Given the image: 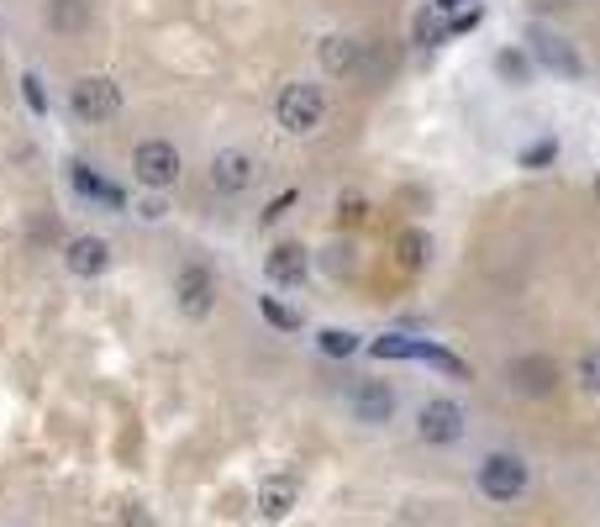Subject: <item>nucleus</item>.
Segmentation results:
<instances>
[{
    "mask_svg": "<svg viewBox=\"0 0 600 527\" xmlns=\"http://www.w3.org/2000/svg\"><path fill=\"white\" fill-rule=\"evenodd\" d=\"M327 117V90L311 80H290L280 90V101H274V122L290 132V138H311Z\"/></svg>",
    "mask_w": 600,
    "mask_h": 527,
    "instance_id": "1",
    "label": "nucleus"
},
{
    "mask_svg": "<svg viewBox=\"0 0 600 527\" xmlns=\"http://www.w3.org/2000/svg\"><path fill=\"white\" fill-rule=\"evenodd\" d=\"M69 111L84 127H106L121 117V84L111 74H80L69 84Z\"/></svg>",
    "mask_w": 600,
    "mask_h": 527,
    "instance_id": "2",
    "label": "nucleus"
},
{
    "mask_svg": "<svg viewBox=\"0 0 600 527\" xmlns=\"http://www.w3.org/2000/svg\"><path fill=\"white\" fill-rule=\"evenodd\" d=\"M180 175H184V159L169 138H142L132 148V180L142 190H169V185H180Z\"/></svg>",
    "mask_w": 600,
    "mask_h": 527,
    "instance_id": "3",
    "label": "nucleus"
},
{
    "mask_svg": "<svg viewBox=\"0 0 600 527\" xmlns=\"http://www.w3.org/2000/svg\"><path fill=\"white\" fill-rule=\"evenodd\" d=\"M174 306H180V317H190V322H206L217 311V275H211V264L190 259L174 269Z\"/></svg>",
    "mask_w": 600,
    "mask_h": 527,
    "instance_id": "4",
    "label": "nucleus"
},
{
    "mask_svg": "<svg viewBox=\"0 0 600 527\" xmlns=\"http://www.w3.org/2000/svg\"><path fill=\"white\" fill-rule=\"evenodd\" d=\"M206 175H211V190L217 196H242V190H253V180H259V159L248 148H217Z\"/></svg>",
    "mask_w": 600,
    "mask_h": 527,
    "instance_id": "5",
    "label": "nucleus"
},
{
    "mask_svg": "<svg viewBox=\"0 0 600 527\" xmlns=\"http://www.w3.org/2000/svg\"><path fill=\"white\" fill-rule=\"evenodd\" d=\"M480 490L490 501H517L527 490V465L517 454H484L480 459Z\"/></svg>",
    "mask_w": 600,
    "mask_h": 527,
    "instance_id": "6",
    "label": "nucleus"
},
{
    "mask_svg": "<svg viewBox=\"0 0 600 527\" xmlns=\"http://www.w3.org/2000/svg\"><path fill=\"white\" fill-rule=\"evenodd\" d=\"M417 438L432 448H453L463 438V411L448 396H438V401H427L417 411Z\"/></svg>",
    "mask_w": 600,
    "mask_h": 527,
    "instance_id": "7",
    "label": "nucleus"
},
{
    "mask_svg": "<svg viewBox=\"0 0 600 527\" xmlns=\"http://www.w3.org/2000/svg\"><path fill=\"white\" fill-rule=\"evenodd\" d=\"M63 269H69L74 280H100V275L111 269V243H106L100 232H74V238L63 243Z\"/></svg>",
    "mask_w": 600,
    "mask_h": 527,
    "instance_id": "8",
    "label": "nucleus"
},
{
    "mask_svg": "<svg viewBox=\"0 0 600 527\" xmlns=\"http://www.w3.org/2000/svg\"><path fill=\"white\" fill-rule=\"evenodd\" d=\"M348 406H353V422L384 427L390 417H396V390L384 386V380H359L353 396H348Z\"/></svg>",
    "mask_w": 600,
    "mask_h": 527,
    "instance_id": "9",
    "label": "nucleus"
},
{
    "mask_svg": "<svg viewBox=\"0 0 600 527\" xmlns=\"http://www.w3.org/2000/svg\"><path fill=\"white\" fill-rule=\"evenodd\" d=\"M263 275H269V285L296 290V285H306V275H311V253L300 243H274L263 253Z\"/></svg>",
    "mask_w": 600,
    "mask_h": 527,
    "instance_id": "10",
    "label": "nucleus"
},
{
    "mask_svg": "<svg viewBox=\"0 0 600 527\" xmlns=\"http://www.w3.org/2000/svg\"><path fill=\"white\" fill-rule=\"evenodd\" d=\"M506 380H511L521 396H548V390L559 386V369H553V359H542V354H521V359H511Z\"/></svg>",
    "mask_w": 600,
    "mask_h": 527,
    "instance_id": "11",
    "label": "nucleus"
},
{
    "mask_svg": "<svg viewBox=\"0 0 600 527\" xmlns=\"http://www.w3.org/2000/svg\"><path fill=\"white\" fill-rule=\"evenodd\" d=\"M532 59L538 63H548L553 74H563V80H580V53L569 48L563 38H553V32H542V27H532Z\"/></svg>",
    "mask_w": 600,
    "mask_h": 527,
    "instance_id": "12",
    "label": "nucleus"
},
{
    "mask_svg": "<svg viewBox=\"0 0 600 527\" xmlns=\"http://www.w3.org/2000/svg\"><path fill=\"white\" fill-rule=\"evenodd\" d=\"M317 59H321V69L327 74H353L363 63V42L359 38H342V32H332V38H321V48H317Z\"/></svg>",
    "mask_w": 600,
    "mask_h": 527,
    "instance_id": "13",
    "label": "nucleus"
},
{
    "mask_svg": "<svg viewBox=\"0 0 600 527\" xmlns=\"http://www.w3.org/2000/svg\"><path fill=\"white\" fill-rule=\"evenodd\" d=\"M300 501V486H296V475H269L259 486V511L269 517V523H280V517H290Z\"/></svg>",
    "mask_w": 600,
    "mask_h": 527,
    "instance_id": "14",
    "label": "nucleus"
},
{
    "mask_svg": "<svg viewBox=\"0 0 600 527\" xmlns=\"http://www.w3.org/2000/svg\"><path fill=\"white\" fill-rule=\"evenodd\" d=\"M69 180H74V190H80V196H90V201H106L111 211H121V206H127V196H121L117 185L106 180V175H96V169H90L84 159L69 163Z\"/></svg>",
    "mask_w": 600,
    "mask_h": 527,
    "instance_id": "15",
    "label": "nucleus"
},
{
    "mask_svg": "<svg viewBox=\"0 0 600 527\" xmlns=\"http://www.w3.org/2000/svg\"><path fill=\"white\" fill-rule=\"evenodd\" d=\"M90 11H96L90 0H48V6H42V21H48L53 32H63V38H74V32L90 27Z\"/></svg>",
    "mask_w": 600,
    "mask_h": 527,
    "instance_id": "16",
    "label": "nucleus"
},
{
    "mask_svg": "<svg viewBox=\"0 0 600 527\" xmlns=\"http://www.w3.org/2000/svg\"><path fill=\"white\" fill-rule=\"evenodd\" d=\"M417 359H421V365H432V369H442V375H453V380H474L469 359H459L453 348H442V344H427V338H421V344H417Z\"/></svg>",
    "mask_w": 600,
    "mask_h": 527,
    "instance_id": "17",
    "label": "nucleus"
},
{
    "mask_svg": "<svg viewBox=\"0 0 600 527\" xmlns=\"http://www.w3.org/2000/svg\"><path fill=\"white\" fill-rule=\"evenodd\" d=\"M317 348L327 359H353V354H359V332H348V327H321Z\"/></svg>",
    "mask_w": 600,
    "mask_h": 527,
    "instance_id": "18",
    "label": "nucleus"
},
{
    "mask_svg": "<svg viewBox=\"0 0 600 527\" xmlns=\"http://www.w3.org/2000/svg\"><path fill=\"white\" fill-rule=\"evenodd\" d=\"M259 317L269 327H280V332H300V311L296 306H284L280 296H259Z\"/></svg>",
    "mask_w": 600,
    "mask_h": 527,
    "instance_id": "19",
    "label": "nucleus"
},
{
    "mask_svg": "<svg viewBox=\"0 0 600 527\" xmlns=\"http://www.w3.org/2000/svg\"><path fill=\"white\" fill-rule=\"evenodd\" d=\"M427 259H432V238H427L421 227L400 232V264H406V269H421Z\"/></svg>",
    "mask_w": 600,
    "mask_h": 527,
    "instance_id": "20",
    "label": "nucleus"
},
{
    "mask_svg": "<svg viewBox=\"0 0 600 527\" xmlns=\"http://www.w3.org/2000/svg\"><path fill=\"white\" fill-rule=\"evenodd\" d=\"M417 344H421V338L384 332V338H374V344H369V354H374V359H417Z\"/></svg>",
    "mask_w": 600,
    "mask_h": 527,
    "instance_id": "21",
    "label": "nucleus"
},
{
    "mask_svg": "<svg viewBox=\"0 0 600 527\" xmlns=\"http://www.w3.org/2000/svg\"><path fill=\"white\" fill-rule=\"evenodd\" d=\"M417 42H421V48H438V42H448V21H442L438 6H427V11L417 17Z\"/></svg>",
    "mask_w": 600,
    "mask_h": 527,
    "instance_id": "22",
    "label": "nucleus"
},
{
    "mask_svg": "<svg viewBox=\"0 0 600 527\" xmlns=\"http://www.w3.org/2000/svg\"><path fill=\"white\" fill-rule=\"evenodd\" d=\"M553 159H559V138H538V142H527V148L517 153L521 169H548Z\"/></svg>",
    "mask_w": 600,
    "mask_h": 527,
    "instance_id": "23",
    "label": "nucleus"
},
{
    "mask_svg": "<svg viewBox=\"0 0 600 527\" xmlns=\"http://www.w3.org/2000/svg\"><path fill=\"white\" fill-rule=\"evenodd\" d=\"M21 101H27V111H32V117H48V90H42L38 69H27V74H21Z\"/></svg>",
    "mask_w": 600,
    "mask_h": 527,
    "instance_id": "24",
    "label": "nucleus"
},
{
    "mask_svg": "<svg viewBox=\"0 0 600 527\" xmlns=\"http://www.w3.org/2000/svg\"><path fill=\"white\" fill-rule=\"evenodd\" d=\"M496 69L511 84H527V74H532V63H527V53H521V48H506V53H496Z\"/></svg>",
    "mask_w": 600,
    "mask_h": 527,
    "instance_id": "25",
    "label": "nucleus"
},
{
    "mask_svg": "<svg viewBox=\"0 0 600 527\" xmlns=\"http://www.w3.org/2000/svg\"><path fill=\"white\" fill-rule=\"evenodd\" d=\"M580 386L600 396V348H590V354L580 359Z\"/></svg>",
    "mask_w": 600,
    "mask_h": 527,
    "instance_id": "26",
    "label": "nucleus"
},
{
    "mask_svg": "<svg viewBox=\"0 0 600 527\" xmlns=\"http://www.w3.org/2000/svg\"><path fill=\"white\" fill-rule=\"evenodd\" d=\"M290 206H296V190H284V196H274V201L263 206V227H269V222H280V217L290 211Z\"/></svg>",
    "mask_w": 600,
    "mask_h": 527,
    "instance_id": "27",
    "label": "nucleus"
},
{
    "mask_svg": "<svg viewBox=\"0 0 600 527\" xmlns=\"http://www.w3.org/2000/svg\"><path fill=\"white\" fill-rule=\"evenodd\" d=\"M342 217H348V222H359V217H363V196H359V190H342Z\"/></svg>",
    "mask_w": 600,
    "mask_h": 527,
    "instance_id": "28",
    "label": "nucleus"
},
{
    "mask_svg": "<svg viewBox=\"0 0 600 527\" xmlns=\"http://www.w3.org/2000/svg\"><path fill=\"white\" fill-rule=\"evenodd\" d=\"M432 6H438L442 17H453V11H469V6H474V0H432Z\"/></svg>",
    "mask_w": 600,
    "mask_h": 527,
    "instance_id": "29",
    "label": "nucleus"
},
{
    "mask_svg": "<svg viewBox=\"0 0 600 527\" xmlns=\"http://www.w3.org/2000/svg\"><path fill=\"white\" fill-rule=\"evenodd\" d=\"M138 217H148V222H159V217H163V201H142V206H138Z\"/></svg>",
    "mask_w": 600,
    "mask_h": 527,
    "instance_id": "30",
    "label": "nucleus"
},
{
    "mask_svg": "<svg viewBox=\"0 0 600 527\" xmlns=\"http://www.w3.org/2000/svg\"><path fill=\"white\" fill-rule=\"evenodd\" d=\"M127 527H148V511L132 507V511H127Z\"/></svg>",
    "mask_w": 600,
    "mask_h": 527,
    "instance_id": "31",
    "label": "nucleus"
},
{
    "mask_svg": "<svg viewBox=\"0 0 600 527\" xmlns=\"http://www.w3.org/2000/svg\"><path fill=\"white\" fill-rule=\"evenodd\" d=\"M596 190H600V180H596Z\"/></svg>",
    "mask_w": 600,
    "mask_h": 527,
    "instance_id": "32",
    "label": "nucleus"
}]
</instances>
